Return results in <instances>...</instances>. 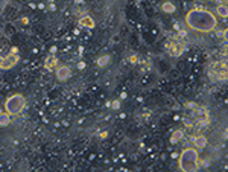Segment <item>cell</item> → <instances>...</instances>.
<instances>
[{"label": "cell", "instance_id": "1", "mask_svg": "<svg viewBox=\"0 0 228 172\" xmlns=\"http://www.w3.org/2000/svg\"><path fill=\"white\" fill-rule=\"evenodd\" d=\"M187 24L199 32H210L216 28V17L210 11L205 9H192L186 15Z\"/></svg>", "mask_w": 228, "mask_h": 172}, {"label": "cell", "instance_id": "2", "mask_svg": "<svg viewBox=\"0 0 228 172\" xmlns=\"http://www.w3.org/2000/svg\"><path fill=\"white\" fill-rule=\"evenodd\" d=\"M179 169H182L184 172H195L199 166V155L198 151L193 148H187L179 154Z\"/></svg>", "mask_w": 228, "mask_h": 172}, {"label": "cell", "instance_id": "3", "mask_svg": "<svg viewBox=\"0 0 228 172\" xmlns=\"http://www.w3.org/2000/svg\"><path fill=\"white\" fill-rule=\"evenodd\" d=\"M5 108L9 114H18L23 108H25V97L20 94H14L8 97L5 102Z\"/></svg>", "mask_w": 228, "mask_h": 172}, {"label": "cell", "instance_id": "4", "mask_svg": "<svg viewBox=\"0 0 228 172\" xmlns=\"http://www.w3.org/2000/svg\"><path fill=\"white\" fill-rule=\"evenodd\" d=\"M18 63V54H12L9 52L6 57H2L0 58V69H11L12 66H15Z\"/></svg>", "mask_w": 228, "mask_h": 172}, {"label": "cell", "instance_id": "5", "mask_svg": "<svg viewBox=\"0 0 228 172\" xmlns=\"http://www.w3.org/2000/svg\"><path fill=\"white\" fill-rule=\"evenodd\" d=\"M167 52L172 57H178V55H181L182 52H184V46H182L181 43H178L176 40H172L167 44Z\"/></svg>", "mask_w": 228, "mask_h": 172}, {"label": "cell", "instance_id": "6", "mask_svg": "<svg viewBox=\"0 0 228 172\" xmlns=\"http://www.w3.org/2000/svg\"><path fill=\"white\" fill-rule=\"evenodd\" d=\"M70 75H72L70 67H67V66H61V67H58V69H56V78H58L59 81H65V79H68V78H70Z\"/></svg>", "mask_w": 228, "mask_h": 172}, {"label": "cell", "instance_id": "7", "mask_svg": "<svg viewBox=\"0 0 228 172\" xmlns=\"http://www.w3.org/2000/svg\"><path fill=\"white\" fill-rule=\"evenodd\" d=\"M79 26L91 29V28H94V21H93V18H91L90 15H84V17L79 18Z\"/></svg>", "mask_w": 228, "mask_h": 172}, {"label": "cell", "instance_id": "8", "mask_svg": "<svg viewBox=\"0 0 228 172\" xmlns=\"http://www.w3.org/2000/svg\"><path fill=\"white\" fill-rule=\"evenodd\" d=\"M190 140H192V143L196 146V148H204V146L207 145V139H205V136H195Z\"/></svg>", "mask_w": 228, "mask_h": 172}, {"label": "cell", "instance_id": "9", "mask_svg": "<svg viewBox=\"0 0 228 172\" xmlns=\"http://www.w3.org/2000/svg\"><path fill=\"white\" fill-rule=\"evenodd\" d=\"M73 11H75V14H82V15H85V14H87V6H85L84 2L78 0V2L75 3V6H73Z\"/></svg>", "mask_w": 228, "mask_h": 172}, {"label": "cell", "instance_id": "10", "mask_svg": "<svg viewBox=\"0 0 228 172\" xmlns=\"http://www.w3.org/2000/svg\"><path fill=\"white\" fill-rule=\"evenodd\" d=\"M56 66H58V58L56 57H50V58L46 60V63H44V67L47 70H53Z\"/></svg>", "mask_w": 228, "mask_h": 172}, {"label": "cell", "instance_id": "11", "mask_svg": "<svg viewBox=\"0 0 228 172\" xmlns=\"http://www.w3.org/2000/svg\"><path fill=\"white\" fill-rule=\"evenodd\" d=\"M161 9L164 11V12H167V14H172V12H175V5L172 3V2H164L163 5H161Z\"/></svg>", "mask_w": 228, "mask_h": 172}, {"label": "cell", "instance_id": "12", "mask_svg": "<svg viewBox=\"0 0 228 172\" xmlns=\"http://www.w3.org/2000/svg\"><path fill=\"white\" fill-rule=\"evenodd\" d=\"M9 113H0V127H6L9 124Z\"/></svg>", "mask_w": 228, "mask_h": 172}, {"label": "cell", "instance_id": "13", "mask_svg": "<svg viewBox=\"0 0 228 172\" xmlns=\"http://www.w3.org/2000/svg\"><path fill=\"white\" fill-rule=\"evenodd\" d=\"M182 136H184V133H182V131H179V130H178V131H175V133H173V136L170 137V143H173V145H175V143H178V142L182 139Z\"/></svg>", "mask_w": 228, "mask_h": 172}, {"label": "cell", "instance_id": "14", "mask_svg": "<svg viewBox=\"0 0 228 172\" xmlns=\"http://www.w3.org/2000/svg\"><path fill=\"white\" fill-rule=\"evenodd\" d=\"M110 61H111L110 55H102L100 58H98V61H96V63H98V66H99V67H104V66H106Z\"/></svg>", "mask_w": 228, "mask_h": 172}, {"label": "cell", "instance_id": "15", "mask_svg": "<svg viewBox=\"0 0 228 172\" xmlns=\"http://www.w3.org/2000/svg\"><path fill=\"white\" fill-rule=\"evenodd\" d=\"M216 12H218L220 17H226L228 9H226V6H225V5H220V6H218V8H216Z\"/></svg>", "mask_w": 228, "mask_h": 172}, {"label": "cell", "instance_id": "16", "mask_svg": "<svg viewBox=\"0 0 228 172\" xmlns=\"http://www.w3.org/2000/svg\"><path fill=\"white\" fill-rule=\"evenodd\" d=\"M111 107H112L114 110H119V108H120V101H114V102L111 104Z\"/></svg>", "mask_w": 228, "mask_h": 172}, {"label": "cell", "instance_id": "17", "mask_svg": "<svg viewBox=\"0 0 228 172\" xmlns=\"http://www.w3.org/2000/svg\"><path fill=\"white\" fill-rule=\"evenodd\" d=\"M129 61H131L132 64H135V63H137V57H135V55H132V57H129Z\"/></svg>", "mask_w": 228, "mask_h": 172}, {"label": "cell", "instance_id": "18", "mask_svg": "<svg viewBox=\"0 0 228 172\" xmlns=\"http://www.w3.org/2000/svg\"><path fill=\"white\" fill-rule=\"evenodd\" d=\"M106 136H108V133H106V131H104V133H100V139H105Z\"/></svg>", "mask_w": 228, "mask_h": 172}, {"label": "cell", "instance_id": "19", "mask_svg": "<svg viewBox=\"0 0 228 172\" xmlns=\"http://www.w3.org/2000/svg\"><path fill=\"white\" fill-rule=\"evenodd\" d=\"M11 52H12V54H18V49H17V47H12Z\"/></svg>", "mask_w": 228, "mask_h": 172}, {"label": "cell", "instance_id": "20", "mask_svg": "<svg viewBox=\"0 0 228 172\" xmlns=\"http://www.w3.org/2000/svg\"><path fill=\"white\" fill-rule=\"evenodd\" d=\"M84 67H85L84 63H79V64H78V69H84Z\"/></svg>", "mask_w": 228, "mask_h": 172}]
</instances>
